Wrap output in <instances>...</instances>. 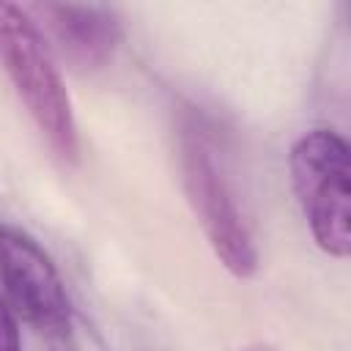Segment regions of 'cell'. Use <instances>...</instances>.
Returning <instances> with one entry per match:
<instances>
[{"mask_svg": "<svg viewBox=\"0 0 351 351\" xmlns=\"http://www.w3.org/2000/svg\"><path fill=\"white\" fill-rule=\"evenodd\" d=\"M181 181L219 263L233 277H252L258 271L255 239L241 217V208L236 206L211 140L195 121L181 126Z\"/></svg>", "mask_w": 351, "mask_h": 351, "instance_id": "3957f363", "label": "cell"}, {"mask_svg": "<svg viewBox=\"0 0 351 351\" xmlns=\"http://www.w3.org/2000/svg\"><path fill=\"white\" fill-rule=\"evenodd\" d=\"M0 288L38 332L60 337L71 329V302L52 258L16 225H0Z\"/></svg>", "mask_w": 351, "mask_h": 351, "instance_id": "277c9868", "label": "cell"}, {"mask_svg": "<svg viewBox=\"0 0 351 351\" xmlns=\"http://www.w3.org/2000/svg\"><path fill=\"white\" fill-rule=\"evenodd\" d=\"M27 11L41 16L44 30L49 33L58 52L80 71H93L104 66L121 41L118 16L101 5L44 3Z\"/></svg>", "mask_w": 351, "mask_h": 351, "instance_id": "5b68a950", "label": "cell"}, {"mask_svg": "<svg viewBox=\"0 0 351 351\" xmlns=\"http://www.w3.org/2000/svg\"><path fill=\"white\" fill-rule=\"evenodd\" d=\"M0 66L55 156L74 165L80 159V137L69 90L38 22L14 3H0Z\"/></svg>", "mask_w": 351, "mask_h": 351, "instance_id": "6da1fadb", "label": "cell"}, {"mask_svg": "<svg viewBox=\"0 0 351 351\" xmlns=\"http://www.w3.org/2000/svg\"><path fill=\"white\" fill-rule=\"evenodd\" d=\"M0 351H22L16 315L3 293H0Z\"/></svg>", "mask_w": 351, "mask_h": 351, "instance_id": "8992f818", "label": "cell"}, {"mask_svg": "<svg viewBox=\"0 0 351 351\" xmlns=\"http://www.w3.org/2000/svg\"><path fill=\"white\" fill-rule=\"evenodd\" d=\"M244 351H269V348H263V346H247Z\"/></svg>", "mask_w": 351, "mask_h": 351, "instance_id": "52a82bcc", "label": "cell"}, {"mask_svg": "<svg viewBox=\"0 0 351 351\" xmlns=\"http://www.w3.org/2000/svg\"><path fill=\"white\" fill-rule=\"evenodd\" d=\"M291 186L315 244L332 258L351 250V165L348 143L332 129L302 134L288 154Z\"/></svg>", "mask_w": 351, "mask_h": 351, "instance_id": "7a4b0ae2", "label": "cell"}]
</instances>
